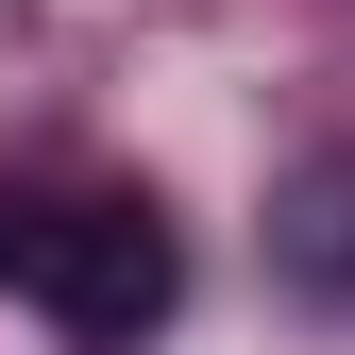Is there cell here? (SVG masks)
Instances as JSON below:
<instances>
[{
  "label": "cell",
  "instance_id": "cell-1",
  "mask_svg": "<svg viewBox=\"0 0 355 355\" xmlns=\"http://www.w3.org/2000/svg\"><path fill=\"white\" fill-rule=\"evenodd\" d=\"M34 304H51L85 355H136L169 304H187V237H169V203H136V187H85V203H51Z\"/></svg>",
  "mask_w": 355,
  "mask_h": 355
},
{
  "label": "cell",
  "instance_id": "cell-2",
  "mask_svg": "<svg viewBox=\"0 0 355 355\" xmlns=\"http://www.w3.org/2000/svg\"><path fill=\"white\" fill-rule=\"evenodd\" d=\"M271 271L304 304H355V153H304L271 187Z\"/></svg>",
  "mask_w": 355,
  "mask_h": 355
},
{
  "label": "cell",
  "instance_id": "cell-3",
  "mask_svg": "<svg viewBox=\"0 0 355 355\" xmlns=\"http://www.w3.org/2000/svg\"><path fill=\"white\" fill-rule=\"evenodd\" d=\"M34 254H51V203H34V187H0V288H34Z\"/></svg>",
  "mask_w": 355,
  "mask_h": 355
}]
</instances>
